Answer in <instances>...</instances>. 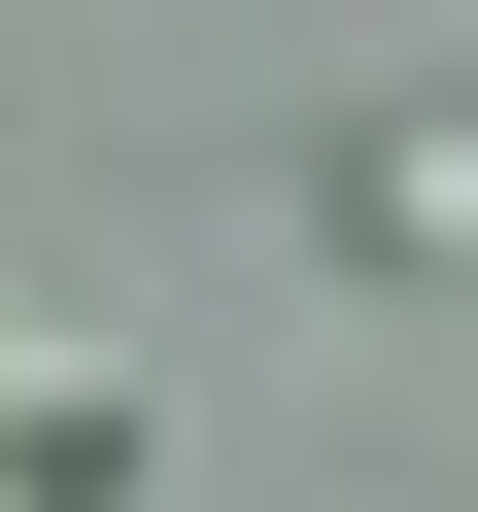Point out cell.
<instances>
[{
	"instance_id": "6da1fadb",
	"label": "cell",
	"mask_w": 478,
	"mask_h": 512,
	"mask_svg": "<svg viewBox=\"0 0 478 512\" xmlns=\"http://www.w3.org/2000/svg\"><path fill=\"white\" fill-rule=\"evenodd\" d=\"M137 444H171V410H137L103 342H35V376H0V478H35V512H137Z\"/></svg>"
}]
</instances>
